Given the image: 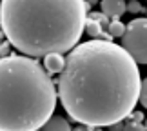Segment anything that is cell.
<instances>
[{
    "mask_svg": "<svg viewBox=\"0 0 147 131\" xmlns=\"http://www.w3.org/2000/svg\"><path fill=\"white\" fill-rule=\"evenodd\" d=\"M89 9L86 0H2L0 24L16 51L44 58L76 48Z\"/></svg>",
    "mask_w": 147,
    "mask_h": 131,
    "instance_id": "7a4b0ae2",
    "label": "cell"
},
{
    "mask_svg": "<svg viewBox=\"0 0 147 131\" xmlns=\"http://www.w3.org/2000/svg\"><path fill=\"white\" fill-rule=\"evenodd\" d=\"M86 2H87L89 5H94V4H96V2H98V0H86Z\"/></svg>",
    "mask_w": 147,
    "mask_h": 131,
    "instance_id": "d6986e66",
    "label": "cell"
},
{
    "mask_svg": "<svg viewBox=\"0 0 147 131\" xmlns=\"http://www.w3.org/2000/svg\"><path fill=\"white\" fill-rule=\"evenodd\" d=\"M11 42L9 40H5V42H2L0 44V58H4V56H9V53H11Z\"/></svg>",
    "mask_w": 147,
    "mask_h": 131,
    "instance_id": "5bb4252c",
    "label": "cell"
},
{
    "mask_svg": "<svg viewBox=\"0 0 147 131\" xmlns=\"http://www.w3.org/2000/svg\"><path fill=\"white\" fill-rule=\"evenodd\" d=\"M127 11H129V13L138 15V13H142V11H144V5L140 4L138 0H133V2H127Z\"/></svg>",
    "mask_w": 147,
    "mask_h": 131,
    "instance_id": "4fadbf2b",
    "label": "cell"
},
{
    "mask_svg": "<svg viewBox=\"0 0 147 131\" xmlns=\"http://www.w3.org/2000/svg\"><path fill=\"white\" fill-rule=\"evenodd\" d=\"M86 31L89 37L96 38V40H105V42H113V37L109 35V31H104V27H102L100 22L93 20L87 16V22H86Z\"/></svg>",
    "mask_w": 147,
    "mask_h": 131,
    "instance_id": "52a82bcc",
    "label": "cell"
},
{
    "mask_svg": "<svg viewBox=\"0 0 147 131\" xmlns=\"http://www.w3.org/2000/svg\"><path fill=\"white\" fill-rule=\"evenodd\" d=\"M138 64L122 45L105 40L78 44L65 56L56 82L60 104L75 122L104 128L122 122L140 100Z\"/></svg>",
    "mask_w": 147,
    "mask_h": 131,
    "instance_id": "6da1fadb",
    "label": "cell"
},
{
    "mask_svg": "<svg viewBox=\"0 0 147 131\" xmlns=\"http://www.w3.org/2000/svg\"><path fill=\"white\" fill-rule=\"evenodd\" d=\"M144 126H145V129H147V120H145V124H144Z\"/></svg>",
    "mask_w": 147,
    "mask_h": 131,
    "instance_id": "ffe728a7",
    "label": "cell"
},
{
    "mask_svg": "<svg viewBox=\"0 0 147 131\" xmlns=\"http://www.w3.org/2000/svg\"><path fill=\"white\" fill-rule=\"evenodd\" d=\"M44 67L49 75H60L65 67V58L60 53H51L47 56H44Z\"/></svg>",
    "mask_w": 147,
    "mask_h": 131,
    "instance_id": "8992f818",
    "label": "cell"
},
{
    "mask_svg": "<svg viewBox=\"0 0 147 131\" xmlns=\"http://www.w3.org/2000/svg\"><path fill=\"white\" fill-rule=\"evenodd\" d=\"M100 7H102V13L113 20H120V16L123 13H127L125 0H102Z\"/></svg>",
    "mask_w": 147,
    "mask_h": 131,
    "instance_id": "5b68a950",
    "label": "cell"
},
{
    "mask_svg": "<svg viewBox=\"0 0 147 131\" xmlns=\"http://www.w3.org/2000/svg\"><path fill=\"white\" fill-rule=\"evenodd\" d=\"M122 48L133 56L136 64L147 66V16L134 18L125 26Z\"/></svg>",
    "mask_w": 147,
    "mask_h": 131,
    "instance_id": "277c9868",
    "label": "cell"
},
{
    "mask_svg": "<svg viewBox=\"0 0 147 131\" xmlns=\"http://www.w3.org/2000/svg\"><path fill=\"white\" fill-rule=\"evenodd\" d=\"M55 80L36 58H0V131H36L56 107Z\"/></svg>",
    "mask_w": 147,
    "mask_h": 131,
    "instance_id": "3957f363",
    "label": "cell"
},
{
    "mask_svg": "<svg viewBox=\"0 0 147 131\" xmlns=\"http://www.w3.org/2000/svg\"><path fill=\"white\" fill-rule=\"evenodd\" d=\"M73 131H91V128H87V126H78V128H75Z\"/></svg>",
    "mask_w": 147,
    "mask_h": 131,
    "instance_id": "ac0fdd59",
    "label": "cell"
},
{
    "mask_svg": "<svg viewBox=\"0 0 147 131\" xmlns=\"http://www.w3.org/2000/svg\"><path fill=\"white\" fill-rule=\"evenodd\" d=\"M127 2H133V0H127Z\"/></svg>",
    "mask_w": 147,
    "mask_h": 131,
    "instance_id": "7402d4cb",
    "label": "cell"
},
{
    "mask_svg": "<svg viewBox=\"0 0 147 131\" xmlns=\"http://www.w3.org/2000/svg\"><path fill=\"white\" fill-rule=\"evenodd\" d=\"M138 102L142 104V107L147 109V78L142 80V88H140V100Z\"/></svg>",
    "mask_w": 147,
    "mask_h": 131,
    "instance_id": "8fae6325",
    "label": "cell"
},
{
    "mask_svg": "<svg viewBox=\"0 0 147 131\" xmlns=\"http://www.w3.org/2000/svg\"><path fill=\"white\" fill-rule=\"evenodd\" d=\"M123 131H147L145 129V126H144V124L142 122H127L125 124V126H123Z\"/></svg>",
    "mask_w": 147,
    "mask_h": 131,
    "instance_id": "7c38bea8",
    "label": "cell"
},
{
    "mask_svg": "<svg viewBox=\"0 0 147 131\" xmlns=\"http://www.w3.org/2000/svg\"><path fill=\"white\" fill-rule=\"evenodd\" d=\"M96 131H100V129H96Z\"/></svg>",
    "mask_w": 147,
    "mask_h": 131,
    "instance_id": "603a6c76",
    "label": "cell"
},
{
    "mask_svg": "<svg viewBox=\"0 0 147 131\" xmlns=\"http://www.w3.org/2000/svg\"><path fill=\"white\" fill-rule=\"evenodd\" d=\"M89 18H93V20H96V22H100L102 24V27H107V29H109V24H111V20H109V16H105L104 13H96V11H91V13H89Z\"/></svg>",
    "mask_w": 147,
    "mask_h": 131,
    "instance_id": "30bf717a",
    "label": "cell"
},
{
    "mask_svg": "<svg viewBox=\"0 0 147 131\" xmlns=\"http://www.w3.org/2000/svg\"><path fill=\"white\" fill-rule=\"evenodd\" d=\"M4 38H5V33H4V27H2V24H0V44H2V42H5Z\"/></svg>",
    "mask_w": 147,
    "mask_h": 131,
    "instance_id": "e0dca14e",
    "label": "cell"
},
{
    "mask_svg": "<svg viewBox=\"0 0 147 131\" xmlns=\"http://www.w3.org/2000/svg\"><path fill=\"white\" fill-rule=\"evenodd\" d=\"M109 35L113 37V38H116V37H123L125 35V24L123 22H120V20H111V24H109Z\"/></svg>",
    "mask_w": 147,
    "mask_h": 131,
    "instance_id": "9c48e42d",
    "label": "cell"
},
{
    "mask_svg": "<svg viewBox=\"0 0 147 131\" xmlns=\"http://www.w3.org/2000/svg\"><path fill=\"white\" fill-rule=\"evenodd\" d=\"M123 126H125V124L118 122V124H113V126H111L109 129H111V131H123Z\"/></svg>",
    "mask_w": 147,
    "mask_h": 131,
    "instance_id": "2e32d148",
    "label": "cell"
},
{
    "mask_svg": "<svg viewBox=\"0 0 147 131\" xmlns=\"http://www.w3.org/2000/svg\"><path fill=\"white\" fill-rule=\"evenodd\" d=\"M36 131H44V129H36Z\"/></svg>",
    "mask_w": 147,
    "mask_h": 131,
    "instance_id": "44dd1931",
    "label": "cell"
},
{
    "mask_svg": "<svg viewBox=\"0 0 147 131\" xmlns=\"http://www.w3.org/2000/svg\"><path fill=\"white\" fill-rule=\"evenodd\" d=\"M129 117H131V120H133V122H142V120H144V115H142L140 111H133Z\"/></svg>",
    "mask_w": 147,
    "mask_h": 131,
    "instance_id": "9a60e30c",
    "label": "cell"
},
{
    "mask_svg": "<svg viewBox=\"0 0 147 131\" xmlns=\"http://www.w3.org/2000/svg\"><path fill=\"white\" fill-rule=\"evenodd\" d=\"M42 129L44 131H73L71 126H69V122H67L64 117H60V115H53L46 122V126H44Z\"/></svg>",
    "mask_w": 147,
    "mask_h": 131,
    "instance_id": "ba28073f",
    "label": "cell"
}]
</instances>
